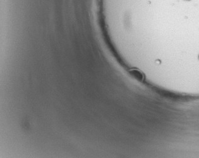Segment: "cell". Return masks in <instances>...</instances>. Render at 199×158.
<instances>
[{"label": "cell", "instance_id": "6da1fadb", "mask_svg": "<svg viewBox=\"0 0 199 158\" xmlns=\"http://www.w3.org/2000/svg\"><path fill=\"white\" fill-rule=\"evenodd\" d=\"M129 74L131 75V76L133 77L134 79L138 80V81L142 82L144 80V75L140 71V70L133 68L129 70Z\"/></svg>", "mask_w": 199, "mask_h": 158}]
</instances>
